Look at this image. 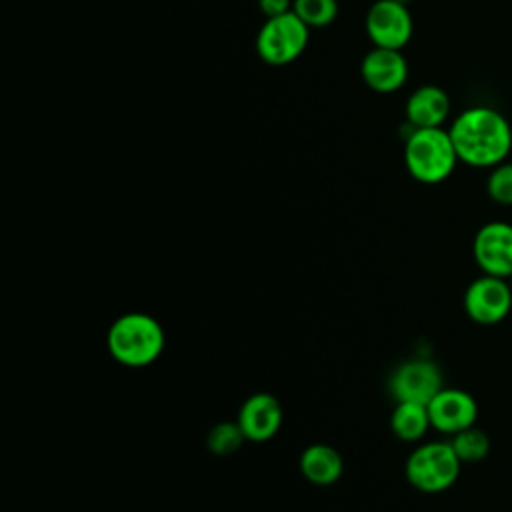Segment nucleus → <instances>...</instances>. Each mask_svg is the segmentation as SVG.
<instances>
[{"mask_svg":"<svg viewBox=\"0 0 512 512\" xmlns=\"http://www.w3.org/2000/svg\"><path fill=\"white\" fill-rule=\"evenodd\" d=\"M390 428L398 440H404V442L422 440L428 428H432L428 406L418 402H396L390 414Z\"/></svg>","mask_w":512,"mask_h":512,"instance_id":"obj_15","label":"nucleus"},{"mask_svg":"<svg viewBox=\"0 0 512 512\" xmlns=\"http://www.w3.org/2000/svg\"><path fill=\"white\" fill-rule=\"evenodd\" d=\"M388 388L396 402L428 404L444 388L442 370L432 360L410 358L392 372Z\"/></svg>","mask_w":512,"mask_h":512,"instance_id":"obj_7","label":"nucleus"},{"mask_svg":"<svg viewBox=\"0 0 512 512\" xmlns=\"http://www.w3.org/2000/svg\"><path fill=\"white\" fill-rule=\"evenodd\" d=\"M466 316L482 326L502 322L512 310V288L506 278L482 274L474 278L462 298Z\"/></svg>","mask_w":512,"mask_h":512,"instance_id":"obj_6","label":"nucleus"},{"mask_svg":"<svg viewBox=\"0 0 512 512\" xmlns=\"http://www.w3.org/2000/svg\"><path fill=\"white\" fill-rule=\"evenodd\" d=\"M462 462L456 456L450 440L418 444L404 466L406 480L412 488L424 494H440L458 480Z\"/></svg>","mask_w":512,"mask_h":512,"instance_id":"obj_4","label":"nucleus"},{"mask_svg":"<svg viewBox=\"0 0 512 512\" xmlns=\"http://www.w3.org/2000/svg\"><path fill=\"white\" fill-rule=\"evenodd\" d=\"M294 0H258V8L266 18L282 16L292 10Z\"/></svg>","mask_w":512,"mask_h":512,"instance_id":"obj_20","label":"nucleus"},{"mask_svg":"<svg viewBox=\"0 0 512 512\" xmlns=\"http://www.w3.org/2000/svg\"><path fill=\"white\" fill-rule=\"evenodd\" d=\"M308 38L310 28L290 10L266 18L256 34V54L268 66H286L306 50Z\"/></svg>","mask_w":512,"mask_h":512,"instance_id":"obj_5","label":"nucleus"},{"mask_svg":"<svg viewBox=\"0 0 512 512\" xmlns=\"http://www.w3.org/2000/svg\"><path fill=\"white\" fill-rule=\"evenodd\" d=\"M456 162L458 154L448 130L442 126L410 130L404 144V164L414 180L422 184H438L452 174Z\"/></svg>","mask_w":512,"mask_h":512,"instance_id":"obj_3","label":"nucleus"},{"mask_svg":"<svg viewBox=\"0 0 512 512\" xmlns=\"http://www.w3.org/2000/svg\"><path fill=\"white\" fill-rule=\"evenodd\" d=\"M448 114L450 98L440 86L424 84L406 100V120L412 128H440Z\"/></svg>","mask_w":512,"mask_h":512,"instance_id":"obj_13","label":"nucleus"},{"mask_svg":"<svg viewBox=\"0 0 512 512\" xmlns=\"http://www.w3.org/2000/svg\"><path fill=\"white\" fill-rule=\"evenodd\" d=\"M366 34L378 48L402 50L412 38V16L400 0H376L366 12Z\"/></svg>","mask_w":512,"mask_h":512,"instance_id":"obj_8","label":"nucleus"},{"mask_svg":"<svg viewBox=\"0 0 512 512\" xmlns=\"http://www.w3.org/2000/svg\"><path fill=\"white\" fill-rule=\"evenodd\" d=\"M244 440H246V436H244L242 428L238 426V422H218L210 428V432L206 436L208 450L214 452L216 456H228V454L236 452Z\"/></svg>","mask_w":512,"mask_h":512,"instance_id":"obj_18","label":"nucleus"},{"mask_svg":"<svg viewBox=\"0 0 512 512\" xmlns=\"http://www.w3.org/2000/svg\"><path fill=\"white\" fill-rule=\"evenodd\" d=\"M450 444L462 464L482 462L490 454V436L476 424L454 434Z\"/></svg>","mask_w":512,"mask_h":512,"instance_id":"obj_16","label":"nucleus"},{"mask_svg":"<svg viewBox=\"0 0 512 512\" xmlns=\"http://www.w3.org/2000/svg\"><path fill=\"white\" fill-rule=\"evenodd\" d=\"M364 84L380 94L396 92L408 78V62L400 50L374 46L360 62Z\"/></svg>","mask_w":512,"mask_h":512,"instance_id":"obj_11","label":"nucleus"},{"mask_svg":"<svg viewBox=\"0 0 512 512\" xmlns=\"http://www.w3.org/2000/svg\"><path fill=\"white\" fill-rule=\"evenodd\" d=\"M430 424L442 434H458L478 420V404L474 396L462 388H442L428 404Z\"/></svg>","mask_w":512,"mask_h":512,"instance_id":"obj_10","label":"nucleus"},{"mask_svg":"<svg viewBox=\"0 0 512 512\" xmlns=\"http://www.w3.org/2000/svg\"><path fill=\"white\" fill-rule=\"evenodd\" d=\"M486 192L496 204L512 206V162L504 160L490 170Z\"/></svg>","mask_w":512,"mask_h":512,"instance_id":"obj_19","label":"nucleus"},{"mask_svg":"<svg viewBox=\"0 0 512 512\" xmlns=\"http://www.w3.org/2000/svg\"><path fill=\"white\" fill-rule=\"evenodd\" d=\"M246 440L266 442L276 436L282 426V406L268 392H254L244 400L236 418Z\"/></svg>","mask_w":512,"mask_h":512,"instance_id":"obj_12","label":"nucleus"},{"mask_svg":"<svg viewBox=\"0 0 512 512\" xmlns=\"http://www.w3.org/2000/svg\"><path fill=\"white\" fill-rule=\"evenodd\" d=\"M506 280H508V282H510V288H512V274H510V276H508V278H506Z\"/></svg>","mask_w":512,"mask_h":512,"instance_id":"obj_21","label":"nucleus"},{"mask_svg":"<svg viewBox=\"0 0 512 512\" xmlns=\"http://www.w3.org/2000/svg\"><path fill=\"white\" fill-rule=\"evenodd\" d=\"M292 12L308 28H324L338 16V0H294Z\"/></svg>","mask_w":512,"mask_h":512,"instance_id":"obj_17","label":"nucleus"},{"mask_svg":"<svg viewBox=\"0 0 512 512\" xmlns=\"http://www.w3.org/2000/svg\"><path fill=\"white\" fill-rule=\"evenodd\" d=\"M448 132L458 160L474 168H494L512 150V128L508 120L488 106L462 110Z\"/></svg>","mask_w":512,"mask_h":512,"instance_id":"obj_1","label":"nucleus"},{"mask_svg":"<svg viewBox=\"0 0 512 512\" xmlns=\"http://www.w3.org/2000/svg\"><path fill=\"white\" fill-rule=\"evenodd\" d=\"M472 256L482 274L508 278L512 274V224L492 220L480 226L472 240Z\"/></svg>","mask_w":512,"mask_h":512,"instance_id":"obj_9","label":"nucleus"},{"mask_svg":"<svg viewBox=\"0 0 512 512\" xmlns=\"http://www.w3.org/2000/svg\"><path fill=\"white\" fill-rule=\"evenodd\" d=\"M166 334L162 324L146 312L118 316L106 334L110 356L128 368H144L156 362L164 350Z\"/></svg>","mask_w":512,"mask_h":512,"instance_id":"obj_2","label":"nucleus"},{"mask_svg":"<svg viewBox=\"0 0 512 512\" xmlns=\"http://www.w3.org/2000/svg\"><path fill=\"white\" fill-rule=\"evenodd\" d=\"M302 476L318 486L334 484L344 470L342 456L328 444H310L302 450L298 460Z\"/></svg>","mask_w":512,"mask_h":512,"instance_id":"obj_14","label":"nucleus"}]
</instances>
